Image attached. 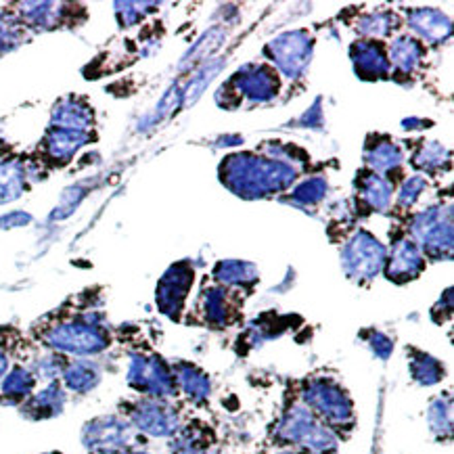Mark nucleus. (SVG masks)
Wrapping results in <instances>:
<instances>
[{
    "mask_svg": "<svg viewBox=\"0 0 454 454\" xmlns=\"http://www.w3.org/2000/svg\"><path fill=\"white\" fill-rule=\"evenodd\" d=\"M220 178L235 195L258 200V197L275 195L294 184L298 170L287 161L264 160L255 153H237L223 161Z\"/></svg>",
    "mask_w": 454,
    "mask_h": 454,
    "instance_id": "nucleus-1",
    "label": "nucleus"
},
{
    "mask_svg": "<svg viewBox=\"0 0 454 454\" xmlns=\"http://www.w3.org/2000/svg\"><path fill=\"white\" fill-rule=\"evenodd\" d=\"M36 335L51 352L74 358L98 356L112 346V335L105 327L103 314L98 312L55 318L44 323Z\"/></svg>",
    "mask_w": 454,
    "mask_h": 454,
    "instance_id": "nucleus-2",
    "label": "nucleus"
},
{
    "mask_svg": "<svg viewBox=\"0 0 454 454\" xmlns=\"http://www.w3.org/2000/svg\"><path fill=\"white\" fill-rule=\"evenodd\" d=\"M320 423L327 425L337 438L350 435L356 425L354 403L340 380L331 375H312L301 381L300 400Z\"/></svg>",
    "mask_w": 454,
    "mask_h": 454,
    "instance_id": "nucleus-3",
    "label": "nucleus"
},
{
    "mask_svg": "<svg viewBox=\"0 0 454 454\" xmlns=\"http://www.w3.org/2000/svg\"><path fill=\"white\" fill-rule=\"evenodd\" d=\"M272 440L283 450L301 454H335L340 446V438L301 403L289 404L283 411L281 419L272 429Z\"/></svg>",
    "mask_w": 454,
    "mask_h": 454,
    "instance_id": "nucleus-4",
    "label": "nucleus"
},
{
    "mask_svg": "<svg viewBox=\"0 0 454 454\" xmlns=\"http://www.w3.org/2000/svg\"><path fill=\"white\" fill-rule=\"evenodd\" d=\"M124 419L141 435L147 438L170 440L183 429V415L172 400L160 398H138L121 404Z\"/></svg>",
    "mask_w": 454,
    "mask_h": 454,
    "instance_id": "nucleus-5",
    "label": "nucleus"
},
{
    "mask_svg": "<svg viewBox=\"0 0 454 454\" xmlns=\"http://www.w3.org/2000/svg\"><path fill=\"white\" fill-rule=\"evenodd\" d=\"M126 383L137 394H141L143 398L174 400L178 395L176 377H174L172 364L166 363L160 354H130Z\"/></svg>",
    "mask_w": 454,
    "mask_h": 454,
    "instance_id": "nucleus-6",
    "label": "nucleus"
},
{
    "mask_svg": "<svg viewBox=\"0 0 454 454\" xmlns=\"http://www.w3.org/2000/svg\"><path fill=\"white\" fill-rule=\"evenodd\" d=\"M386 258L387 252L380 239L360 229L352 239H348L341 252V266L348 278L356 283H369L383 270Z\"/></svg>",
    "mask_w": 454,
    "mask_h": 454,
    "instance_id": "nucleus-7",
    "label": "nucleus"
},
{
    "mask_svg": "<svg viewBox=\"0 0 454 454\" xmlns=\"http://www.w3.org/2000/svg\"><path fill=\"white\" fill-rule=\"evenodd\" d=\"M415 246L429 258H444L452 249V212L450 206L427 207L419 212L411 223Z\"/></svg>",
    "mask_w": 454,
    "mask_h": 454,
    "instance_id": "nucleus-8",
    "label": "nucleus"
},
{
    "mask_svg": "<svg viewBox=\"0 0 454 454\" xmlns=\"http://www.w3.org/2000/svg\"><path fill=\"white\" fill-rule=\"evenodd\" d=\"M82 446L90 454L137 448L141 434L120 415H101L84 423L80 434Z\"/></svg>",
    "mask_w": 454,
    "mask_h": 454,
    "instance_id": "nucleus-9",
    "label": "nucleus"
},
{
    "mask_svg": "<svg viewBox=\"0 0 454 454\" xmlns=\"http://www.w3.org/2000/svg\"><path fill=\"white\" fill-rule=\"evenodd\" d=\"M243 298L223 285H212L203 289L197 301V317L206 327L229 329L241 320Z\"/></svg>",
    "mask_w": 454,
    "mask_h": 454,
    "instance_id": "nucleus-10",
    "label": "nucleus"
},
{
    "mask_svg": "<svg viewBox=\"0 0 454 454\" xmlns=\"http://www.w3.org/2000/svg\"><path fill=\"white\" fill-rule=\"evenodd\" d=\"M314 40L306 30L287 32L266 46V55L289 78H298L310 63Z\"/></svg>",
    "mask_w": 454,
    "mask_h": 454,
    "instance_id": "nucleus-11",
    "label": "nucleus"
},
{
    "mask_svg": "<svg viewBox=\"0 0 454 454\" xmlns=\"http://www.w3.org/2000/svg\"><path fill=\"white\" fill-rule=\"evenodd\" d=\"M193 278L195 272L186 262L170 266V269L166 270V275L161 277L160 285H157V310L170 320H180L186 298H189V291L193 287Z\"/></svg>",
    "mask_w": 454,
    "mask_h": 454,
    "instance_id": "nucleus-12",
    "label": "nucleus"
},
{
    "mask_svg": "<svg viewBox=\"0 0 454 454\" xmlns=\"http://www.w3.org/2000/svg\"><path fill=\"white\" fill-rule=\"evenodd\" d=\"M237 89V95L249 98L254 103H266L278 95L281 80L278 74L269 66H247L232 75L231 84Z\"/></svg>",
    "mask_w": 454,
    "mask_h": 454,
    "instance_id": "nucleus-13",
    "label": "nucleus"
},
{
    "mask_svg": "<svg viewBox=\"0 0 454 454\" xmlns=\"http://www.w3.org/2000/svg\"><path fill=\"white\" fill-rule=\"evenodd\" d=\"M386 277L392 283H409L421 275L425 269V260L421 249L415 246L411 237H398L392 243V254L386 258Z\"/></svg>",
    "mask_w": 454,
    "mask_h": 454,
    "instance_id": "nucleus-14",
    "label": "nucleus"
},
{
    "mask_svg": "<svg viewBox=\"0 0 454 454\" xmlns=\"http://www.w3.org/2000/svg\"><path fill=\"white\" fill-rule=\"evenodd\" d=\"M66 404L67 392L63 389L61 381H51L43 389L34 392L20 406V412L23 419H30V421H46V419L59 417L66 411Z\"/></svg>",
    "mask_w": 454,
    "mask_h": 454,
    "instance_id": "nucleus-15",
    "label": "nucleus"
},
{
    "mask_svg": "<svg viewBox=\"0 0 454 454\" xmlns=\"http://www.w3.org/2000/svg\"><path fill=\"white\" fill-rule=\"evenodd\" d=\"M350 57L354 72L363 80H383L389 75L387 52L377 40H358V43H354Z\"/></svg>",
    "mask_w": 454,
    "mask_h": 454,
    "instance_id": "nucleus-16",
    "label": "nucleus"
},
{
    "mask_svg": "<svg viewBox=\"0 0 454 454\" xmlns=\"http://www.w3.org/2000/svg\"><path fill=\"white\" fill-rule=\"evenodd\" d=\"M174 377H176L178 394H183L189 403L193 404H206L212 395V380L200 366L193 363H180L172 364Z\"/></svg>",
    "mask_w": 454,
    "mask_h": 454,
    "instance_id": "nucleus-17",
    "label": "nucleus"
},
{
    "mask_svg": "<svg viewBox=\"0 0 454 454\" xmlns=\"http://www.w3.org/2000/svg\"><path fill=\"white\" fill-rule=\"evenodd\" d=\"M101 366L92 363L90 358H74L67 360L66 369L61 372V386L66 392L86 395L101 383Z\"/></svg>",
    "mask_w": 454,
    "mask_h": 454,
    "instance_id": "nucleus-18",
    "label": "nucleus"
},
{
    "mask_svg": "<svg viewBox=\"0 0 454 454\" xmlns=\"http://www.w3.org/2000/svg\"><path fill=\"white\" fill-rule=\"evenodd\" d=\"M392 184L381 174L366 170L360 172L356 178V197L360 206L369 212H383L392 206Z\"/></svg>",
    "mask_w": 454,
    "mask_h": 454,
    "instance_id": "nucleus-19",
    "label": "nucleus"
},
{
    "mask_svg": "<svg viewBox=\"0 0 454 454\" xmlns=\"http://www.w3.org/2000/svg\"><path fill=\"white\" fill-rule=\"evenodd\" d=\"M36 375L30 366L15 364L0 381V404L21 406L30 395L36 392Z\"/></svg>",
    "mask_w": 454,
    "mask_h": 454,
    "instance_id": "nucleus-20",
    "label": "nucleus"
},
{
    "mask_svg": "<svg viewBox=\"0 0 454 454\" xmlns=\"http://www.w3.org/2000/svg\"><path fill=\"white\" fill-rule=\"evenodd\" d=\"M409 23L419 36L432 44H440L450 36V20L438 9H412L409 11Z\"/></svg>",
    "mask_w": 454,
    "mask_h": 454,
    "instance_id": "nucleus-21",
    "label": "nucleus"
},
{
    "mask_svg": "<svg viewBox=\"0 0 454 454\" xmlns=\"http://www.w3.org/2000/svg\"><path fill=\"white\" fill-rule=\"evenodd\" d=\"M172 454H224L214 448V434L200 421L183 425L172 444Z\"/></svg>",
    "mask_w": 454,
    "mask_h": 454,
    "instance_id": "nucleus-22",
    "label": "nucleus"
},
{
    "mask_svg": "<svg viewBox=\"0 0 454 454\" xmlns=\"http://www.w3.org/2000/svg\"><path fill=\"white\" fill-rule=\"evenodd\" d=\"M406 356H409V375L417 386L432 387L444 381L446 366L442 360L419 350V348H406Z\"/></svg>",
    "mask_w": 454,
    "mask_h": 454,
    "instance_id": "nucleus-23",
    "label": "nucleus"
},
{
    "mask_svg": "<svg viewBox=\"0 0 454 454\" xmlns=\"http://www.w3.org/2000/svg\"><path fill=\"white\" fill-rule=\"evenodd\" d=\"M86 141H89L86 132L66 130V128H51V130L46 132L43 145L49 160H55L57 164H66Z\"/></svg>",
    "mask_w": 454,
    "mask_h": 454,
    "instance_id": "nucleus-24",
    "label": "nucleus"
},
{
    "mask_svg": "<svg viewBox=\"0 0 454 454\" xmlns=\"http://www.w3.org/2000/svg\"><path fill=\"white\" fill-rule=\"evenodd\" d=\"M212 275L214 281L229 289H252L254 285L260 281L255 266L241 260L218 262V266L214 269Z\"/></svg>",
    "mask_w": 454,
    "mask_h": 454,
    "instance_id": "nucleus-25",
    "label": "nucleus"
},
{
    "mask_svg": "<svg viewBox=\"0 0 454 454\" xmlns=\"http://www.w3.org/2000/svg\"><path fill=\"white\" fill-rule=\"evenodd\" d=\"M425 52L427 51H425L421 40L412 36L395 38L392 46H389V67H394L398 74L411 75L419 66H421Z\"/></svg>",
    "mask_w": 454,
    "mask_h": 454,
    "instance_id": "nucleus-26",
    "label": "nucleus"
},
{
    "mask_svg": "<svg viewBox=\"0 0 454 454\" xmlns=\"http://www.w3.org/2000/svg\"><path fill=\"white\" fill-rule=\"evenodd\" d=\"M364 160L372 168V172H398L403 166V149L392 138L377 137V143H366Z\"/></svg>",
    "mask_w": 454,
    "mask_h": 454,
    "instance_id": "nucleus-27",
    "label": "nucleus"
},
{
    "mask_svg": "<svg viewBox=\"0 0 454 454\" xmlns=\"http://www.w3.org/2000/svg\"><path fill=\"white\" fill-rule=\"evenodd\" d=\"M52 121L55 128H66V130H78L86 132L92 124V112L86 107L84 101L78 98H66L57 105V109L52 112Z\"/></svg>",
    "mask_w": 454,
    "mask_h": 454,
    "instance_id": "nucleus-28",
    "label": "nucleus"
},
{
    "mask_svg": "<svg viewBox=\"0 0 454 454\" xmlns=\"http://www.w3.org/2000/svg\"><path fill=\"white\" fill-rule=\"evenodd\" d=\"M427 425L435 440L448 442L452 438V395L450 392L432 398L427 406Z\"/></svg>",
    "mask_w": 454,
    "mask_h": 454,
    "instance_id": "nucleus-29",
    "label": "nucleus"
},
{
    "mask_svg": "<svg viewBox=\"0 0 454 454\" xmlns=\"http://www.w3.org/2000/svg\"><path fill=\"white\" fill-rule=\"evenodd\" d=\"M289 320L291 318L278 317V314H264V317L254 320V323L249 325V329L246 333V341L252 348H255V346H260V343L275 340V337H278L285 329H287Z\"/></svg>",
    "mask_w": 454,
    "mask_h": 454,
    "instance_id": "nucleus-30",
    "label": "nucleus"
},
{
    "mask_svg": "<svg viewBox=\"0 0 454 454\" xmlns=\"http://www.w3.org/2000/svg\"><path fill=\"white\" fill-rule=\"evenodd\" d=\"M23 189H26V172L20 161L0 164V203L17 200Z\"/></svg>",
    "mask_w": 454,
    "mask_h": 454,
    "instance_id": "nucleus-31",
    "label": "nucleus"
},
{
    "mask_svg": "<svg viewBox=\"0 0 454 454\" xmlns=\"http://www.w3.org/2000/svg\"><path fill=\"white\" fill-rule=\"evenodd\" d=\"M448 161H450V153H448V149L440 143H423L421 147L417 149L415 157H412V164L427 172L442 170V168L448 166Z\"/></svg>",
    "mask_w": 454,
    "mask_h": 454,
    "instance_id": "nucleus-32",
    "label": "nucleus"
},
{
    "mask_svg": "<svg viewBox=\"0 0 454 454\" xmlns=\"http://www.w3.org/2000/svg\"><path fill=\"white\" fill-rule=\"evenodd\" d=\"M398 26V17L394 13H387V11H381V13H366L356 21V30L364 36H387L392 34V27ZM395 30V27H394Z\"/></svg>",
    "mask_w": 454,
    "mask_h": 454,
    "instance_id": "nucleus-33",
    "label": "nucleus"
},
{
    "mask_svg": "<svg viewBox=\"0 0 454 454\" xmlns=\"http://www.w3.org/2000/svg\"><path fill=\"white\" fill-rule=\"evenodd\" d=\"M327 189H329L327 183H325L320 176H317V178L304 180V183L298 184V189L291 193V197H294V201L300 203V206H317L318 201L325 200Z\"/></svg>",
    "mask_w": 454,
    "mask_h": 454,
    "instance_id": "nucleus-34",
    "label": "nucleus"
},
{
    "mask_svg": "<svg viewBox=\"0 0 454 454\" xmlns=\"http://www.w3.org/2000/svg\"><path fill=\"white\" fill-rule=\"evenodd\" d=\"M360 337H363L366 346H369V350L380 360H387L392 356L394 340L387 333H383V331H377V329H369V331H363V335Z\"/></svg>",
    "mask_w": 454,
    "mask_h": 454,
    "instance_id": "nucleus-35",
    "label": "nucleus"
},
{
    "mask_svg": "<svg viewBox=\"0 0 454 454\" xmlns=\"http://www.w3.org/2000/svg\"><path fill=\"white\" fill-rule=\"evenodd\" d=\"M425 189H427V180H425L423 176L409 178L403 184V189H400L398 206L404 207V209H411L417 203L419 197H421V193H423Z\"/></svg>",
    "mask_w": 454,
    "mask_h": 454,
    "instance_id": "nucleus-36",
    "label": "nucleus"
},
{
    "mask_svg": "<svg viewBox=\"0 0 454 454\" xmlns=\"http://www.w3.org/2000/svg\"><path fill=\"white\" fill-rule=\"evenodd\" d=\"M450 317H452V289H448L446 304H444V300L440 298V301L434 306V310H432V318H434V323L444 325L446 320H450Z\"/></svg>",
    "mask_w": 454,
    "mask_h": 454,
    "instance_id": "nucleus-37",
    "label": "nucleus"
},
{
    "mask_svg": "<svg viewBox=\"0 0 454 454\" xmlns=\"http://www.w3.org/2000/svg\"><path fill=\"white\" fill-rule=\"evenodd\" d=\"M11 369V360H9V354L0 348V381H3V377L7 375Z\"/></svg>",
    "mask_w": 454,
    "mask_h": 454,
    "instance_id": "nucleus-38",
    "label": "nucleus"
},
{
    "mask_svg": "<svg viewBox=\"0 0 454 454\" xmlns=\"http://www.w3.org/2000/svg\"><path fill=\"white\" fill-rule=\"evenodd\" d=\"M95 454H151L145 448H126V450H112V452H95Z\"/></svg>",
    "mask_w": 454,
    "mask_h": 454,
    "instance_id": "nucleus-39",
    "label": "nucleus"
},
{
    "mask_svg": "<svg viewBox=\"0 0 454 454\" xmlns=\"http://www.w3.org/2000/svg\"><path fill=\"white\" fill-rule=\"evenodd\" d=\"M277 454H301V452H295V450H278Z\"/></svg>",
    "mask_w": 454,
    "mask_h": 454,
    "instance_id": "nucleus-40",
    "label": "nucleus"
},
{
    "mask_svg": "<svg viewBox=\"0 0 454 454\" xmlns=\"http://www.w3.org/2000/svg\"><path fill=\"white\" fill-rule=\"evenodd\" d=\"M43 454H61V452H57V450H55V452H43Z\"/></svg>",
    "mask_w": 454,
    "mask_h": 454,
    "instance_id": "nucleus-41",
    "label": "nucleus"
}]
</instances>
